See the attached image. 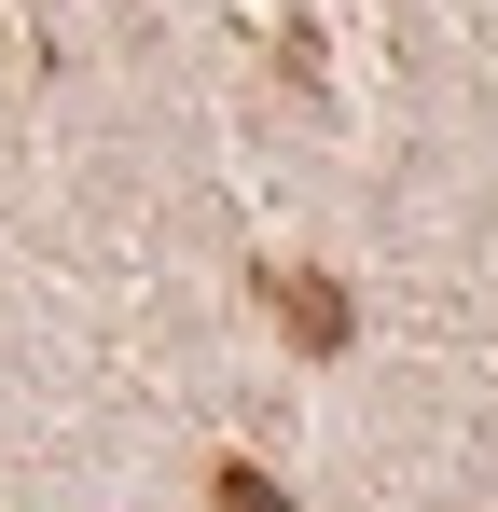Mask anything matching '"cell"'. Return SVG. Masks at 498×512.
<instances>
[{"mask_svg":"<svg viewBox=\"0 0 498 512\" xmlns=\"http://www.w3.org/2000/svg\"><path fill=\"white\" fill-rule=\"evenodd\" d=\"M263 305L291 319V346H346V291L305 277V263H263Z\"/></svg>","mask_w":498,"mask_h":512,"instance_id":"obj_1","label":"cell"},{"mask_svg":"<svg viewBox=\"0 0 498 512\" xmlns=\"http://www.w3.org/2000/svg\"><path fill=\"white\" fill-rule=\"evenodd\" d=\"M208 512H291V499H277V485H263L249 457H222V485H208Z\"/></svg>","mask_w":498,"mask_h":512,"instance_id":"obj_2","label":"cell"}]
</instances>
